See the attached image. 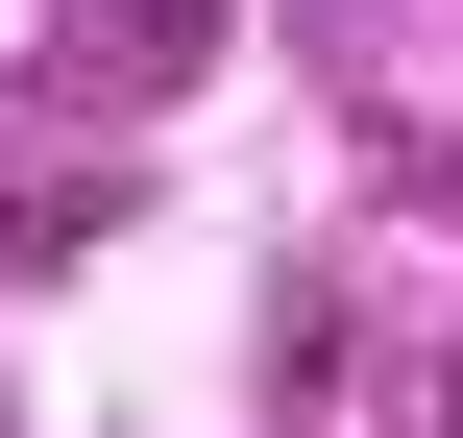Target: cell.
<instances>
[{"label":"cell","instance_id":"cell-1","mask_svg":"<svg viewBox=\"0 0 463 438\" xmlns=\"http://www.w3.org/2000/svg\"><path fill=\"white\" fill-rule=\"evenodd\" d=\"M195 24H220V0H98V73H171Z\"/></svg>","mask_w":463,"mask_h":438}]
</instances>
